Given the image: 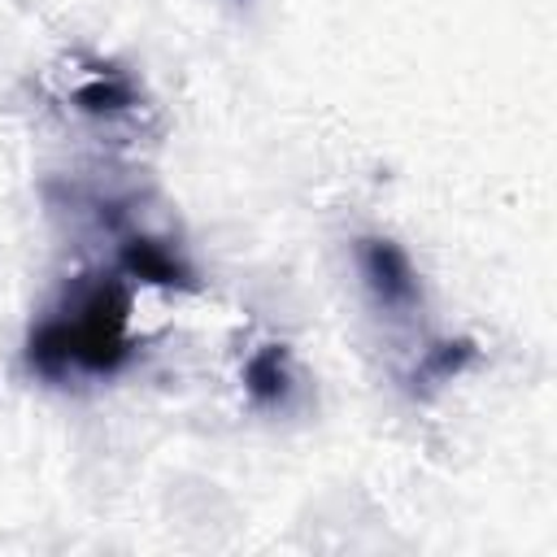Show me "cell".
I'll return each instance as SVG.
<instances>
[{"label": "cell", "mask_w": 557, "mask_h": 557, "mask_svg": "<svg viewBox=\"0 0 557 557\" xmlns=\"http://www.w3.org/2000/svg\"><path fill=\"white\" fill-rule=\"evenodd\" d=\"M126 313H131V296L122 283L104 278L91 283L78 305L74 318H65L70 339H74V366L91 370V374H109L126 361Z\"/></svg>", "instance_id": "6da1fadb"}, {"label": "cell", "mask_w": 557, "mask_h": 557, "mask_svg": "<svg viewBox=\"0 0 557 557\" xmlns=\"http://www.w3.org/2000/svg\"><path fill=\"white\" fill-rule=\"evenodd\" d=\"M357 261L366 274V287L374 292V300L392 313H405L418 305V274L409 265V257L392 244V239H361L357 244Z\"/></svg>", "instance_id": "7a4b0ae2"}, {"label": "cell", "mask_w": 557, "mask_h": 557, "mask_svg": "<svg viewBox=\"0 0 557 557\" xmlns=\"http://www.w3.org/2000/svg\"><path fill=\"white\" fill-rule=\"evenodd\" d=\"M122 265L126 274L144 278V283H161V287H191V274L174 261L170 248L152 244V239H131L126 252H122Z\"/></svg>", "instance_id": "3957f363"}, {"label": "cell", "mask_w": 557, "mask_h": 557, "mask_svg": "<svg viewBox=\"0 0 557 557\" xmlns=\"http://www.w3.org/2000/svg\"><path fill=\"white\" fill-rule=\"evenodd\" d=\"M244 387L257 405H278L287 396V348L265 344L261 352H252L244 366Z\"/></svg>", "instance_id": "277c9868"}, {"label": "cell", "mask_w": 557, "mask_h": 557, "mask_svg": "<svg viewBox=\"0 0 557 557\" xmlns=\"http://www.w3.org/2000/svg\"><path fill=\"white\" fill-rule=\"evenodd\" d=\"M30 370H39L44 379H61L70 366H74V339H70V326L65 318H52L44 322L35 335H30Z\"/></svg>", "instance_id": "5b68a950"}, {"label": "cell", "mask_w": 557, "mask_h": 557, "mask_svg": "<svg viewBox=\"0 0 557 557\" xmlns=\"http://www.w3.org/2000/svg\"><path fill=\"white\" fill-rule=\"evenodd\" d=\"M74 100L87 113H117V109H131L135 104V91H131V83L122 74H104V78H91L87 87H78Z\"/></svg>", "instance_id": "8992f818"}, {"label": "cell", "mask_w": 557, "mask_h": 557, "mask_svg": "<svg viewBox=\"0 0 557 557\" xmlns=\"http://www.w3.org/2000/svg\"><path fill=\"white\" fill-rule=\"evenodd\" d=\"M474 357V348H470V339H457V344H440L431 357H426V379H448V374H457L466 361Z\"/></svg>", "instance_id": "52a82bcc"}]
</instances>
